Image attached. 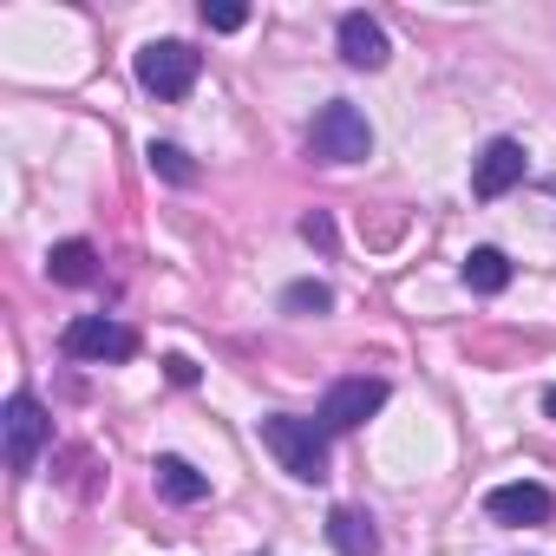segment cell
<instances>
[{"mask_svg":"<svg viewBox=\"0 0 556 556\" xmlns=\"http://www.w3.org/2000/svg\"><path fill=\"white\" fill-rule=\"evenodd\" d=\"M328 426L321 419H295V413H268L262 419V445L282 458V471L289 478H302V484H321L328 478Z\"/></svg>","mask_w":556,"mask_h":556,"instance_id":"1","label":"cell"},{"mask_svg":"<svg viewBox=\"0 0 556 556\" xmlns=\"http://www.w3.org/2000/svg\"><path fill=\"white\" fill-rule=\"evenodd\" d=\"M308 157H315V164H361V157H374V125H367V112L348 105V99L321 105V112H315V131H308Z\"/></svg>","mask_w":556,"mask_h":556,"instance_id":"2","label":"cell"},{"mask_svg":"<svg viewBox=\"0 0 556 556\" xmlns=\"http://www.w3.org/2000/svg\"><path fill=\"white\" fill-rule=\"evenodd\" d=\"M197 73H203V53L197 47H184V40H151L144 53H138V86L151 92V99H190V86H197Z\"/></svg>","mask_w":556,"mask_h":556,"instance_id":"3","label":"cell"},{"mask_svg":"<svg viewBox=\"0 0 556 556\" xmlns=\"http://www.w3.org/2000/svg\"><path fill=\"white\" fill-rule=\"evenodd\" d=\"M387 400H393V387H387L380 374H348V380L328 387V400H321V426H328V432H354V426H367Z\"/></svg>","mask_w":556,"mask_h":556,"instance_id":"4","label":"cell"},{"mask_svg":"<svg viewBox=\"0 0 556 556\" xmlns=\"http://www.w3.org/2000/svg\"><path fill=\"white\" fill-rule=\"evenodd\" d=\"M60 348L73 354V361H131L138 354V334L125 328V321H112V315H73L66 321V334H60Z\"/></svg>","mask_w":556,"mask_h":556,"instance_id":"5","label":"cell"},{"mask_svg":"<svg viewBox=\"0 0 556 556\" xmlns=\"http://www.w3.org/2000/svg\"><path fill=\"white\" fill-rule=\"evenodd\" d=\"M0 426H8V471H14V478H27V471H34V458H40V445L53 439L47 406H40L34 393H14V400H8V419H0Z\"/></svg>","mask_w":556,"mask_h":556,"instance_id":"6","label":"cell"},{"mask_svg":"<svg viewBox=\"0 0 556 556\" xmlns=\"http://www.w3.org/2000/svg\"><path fill=\"white\" fill-rule=\"evenodd\" d=\"M484 517H491V523H510V530H523V523H549V517H556V497H549L543 484H530V478H517V484H491V491H484Z\"/></svg>","mask_w":556,"mask_h":556,"instance_id":"7","label":"cell"},{"mask_svg":"<svg viewBox=\"0 0 556 556\" xmlns=\"http://www.w3.org/2000/svg\"><path fill=\"white\" fill-rule=\"evenodd\" d=\"M517 184H523V144H517V138H491V144L471 157V197L491 203V197H504V190H517Z\"/></svg>","mask_w":556,"mask_h":556,"instance_id":"8","label":"cell"},{"mask_svg":"<svg viewBox=\"0 0 556 556\" xmlns=\"http://www.w3.org/2000/svg\"><path fill=\"white\" fill-rule=\"evenodd\" d=\"M341 60H348L354 73H380V66L393 60L387 27H380L374 14H341Z\"/></svg>","mask_w":556,"mask_h":556,"instance_id":"9","label":"cell"},{"mask_svg":"<svg viewBox=\"0 0 556 556\" xmlns=\"http://www.w3.org/2000/svg\"><path fill=\"white\" fill-rule=\"evenodd\" d=\"M328 543H334L341 556H374V549H380V530H374V517H367L361 504H334V510H328Z\"/></svg>","mask_w":556,"mask_h":556,"instance_id":"10","label":"cell"},{"mask_svg":"<svg viewBox=\"0 0 556 556\" xmlns=\"http://www.w3.org/2000/svg\"><path fill=\"white\" fill-rule=\"evenodd\" d=\"M47 275L60 289H86V282H99V249L86 242V236H73V242H53V255H47Z\"/></svg>","mask_w":556,"mask_h":556,"instance_id":"11","label":"cell"},{"mask_svg":"<svg viewBox=\"0 0 556 556\" xmlns=\"http://www.w3.org/2000/svg\"><path fill=\"white\" fill-rule=\"evenodd\" d=\"M151 471H157V491H164L170 504H203V497H210V478H203L190 458H177V452H164Z\"/></svg>","mask_w":556,"mask_h":556,"instance_id":"12","label":"cell"},{"mask_svg":"<svg viewBox=\"0 0 556 556\" xmlns=\"http://www.w3.org/2000/svg\"><path fill=\"white\" fill-rule=\"evenodd\" d=\"M465 289L471 295H504L510 289V255L504 249H471L465 255Z\"/></svg>","mask_w":556,"mask_h":556,"instance_id":"13","label":"cell"},{"mask_svg":"<svg viewBox=\"0 0 556 556\" xmlns=\"http://www.w3.org/2000/svg\"><path fill=\"white\" fill-rule=\"evenodd\" d=\"M282 308H289V315H328V308H334V289H328V282H289V289H282Z\"/></svg>","mask_w":556,"mask_h":556,"instance_id":"14","label":"cell"},{"mask_svg":"<svg viewBox=\"0 0 556 556\" xmlns=\"http://www.w3.org/2000/svg\"><path fill=\"white\" fill-rule=\"evenodd\" d=\"M144 157H151V170H157V177H170V184H197V164H190V151H184V144H151Z\"/></svg>","mask_w":556,"mask_h":556,"instance_id":"15","label":"cell"},{"mask_svg":"<svg viewBox=\"0 0 556 556\" xmlns=\"http://www.w3.org/2000/svg\"><path fill=\"white\" fill-rule=\"evenodd\" d=\"M203 27H210V34H236V27H249V8H236V0L210 8V0H203Z\"/></svg>","mask_w":556,"mask_h":556,"instance_id":"16","label":"cell"},{"mask_svg":"<svg viewBox=\"0 0 556 556\" xmlns=\"http://www.w3.org/2000/svg\"><path fill=\"white\" fill-rule=\"evenodd\" d=\"M302 236H308L315 249H334V223H328L321 210H315V216H302Z\"/></svg>","mask_w":556,"mask_h":556,"instance_id":"17","label":"cell"},{"mask_svg":"<svg viewBox=\"0 0 556 556\" xmlns=\"http://www.w3.org/2000/svg\"><path fill=\"white\" fill-rule=\"evenodd\" d=\"M164 374H170V380H177V387H197V367H190V361H184V354H170V361H164Z\"/></svg>","mask_w":556,"mask_h":556,"instance_id":"18","label":"cell"},{"mask_svg":"<svg viewBox=\"0 0 556 556\" xmlns=\"http://www.w3.org/2000/svg\"><path fill=\"white\" fill-rule=\"evenodd\" d=\"M543 413H549V419H556V387H549V393H543Z\"/></svg>","mask_w":556,"mask_h":556,"instance_id":"19","label":"cell"}]
</instances>
